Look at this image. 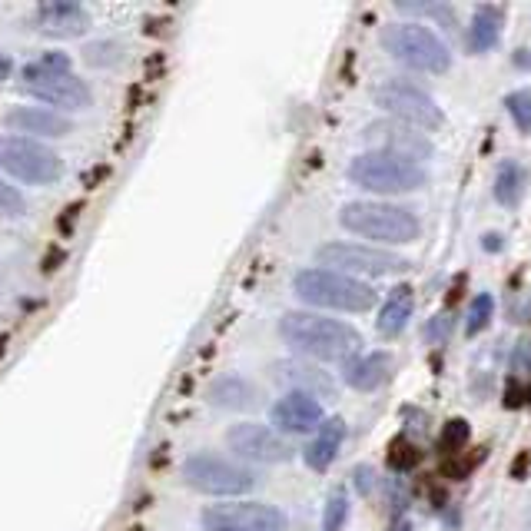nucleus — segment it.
I'll list each match as a JSON object with an SVG mask.
<instances>
[{
	"mask_svg": "<svg viewBox=\"0 0 531 531\" xmlns=\"http://www.w3.org/2000/svg\"><path fill=\"white\" fill-rule=\"evenodd\" d=\"M20 83H24L30 97L44 100L47 107L57 110H87L93 103L90 87L70 70V60L64 54H47L34 60V64H27L24 74H20Z\"/></svg>",
	"mask_w": 531,
	"mask_h": 531,
	"instance_id": "5",
	"label": "nucleus"
},
{
	"mask_svg": "<svg viewBox=\"0 0 531 531\" xmlns=\"http://www.w3.org/2000/svg\"><path fill=\"white\" fill-rule=\"evenodd\" d=\"M376 103L395 123H405V127H412V130L435 133L445 127V113L439 103H435V97H429V93L412 80H402V77L385 80L376 90Z\"/></svg>",
	"mask_w": 531,
	"mask_h": 531,
	"instance_id": "8",
	"label": "nucleus"
},
{
	"mask_svg": "<svg viewBox=\"0 0 531 531\" xmlns=\"http://www.w3.org/2000/svg\"><path fill=\"white\" fill-rule=\"evenodd\" d=\"M382 47L402 67L419 70V74H445L452 67L449 44L422 24H389L382 30Z\"/></svg>",
	"mask_w": 531,
	"mask_h": 531,
	"instance_id": "6",
	"label": "nucleus"
},
{
	"mask_svg": "<svg viewBox=\"0 0 531 531\" xmlns=\"http://www.w3.org/2000/svg\"><path fill=\"white\" fill-rule=\"evenodd\" d=\"M465 442H468V422L465 419L445 422V429H442V449L445 452H458Z\"/></svg>",
	"mask_w": 531,
	"mask_h": 531,
	"instance_id": "27",
	"label": "nucleus"
},
{
	"mask_svg": "<svg viewBox=\"0 0 531 531\" xmlns=\"http://www.w3.org/2000/svg\"><path fill=\"white\" fill-rule=\"evenodd\" d=\"M203 531H286L289 522L276 505L263 502H223L203 512Z\"/></svg>",
	"mask_w": 531,
	"mask_h": 531,
	"instance_id": "11",
	"label": "nucleus"
},
{
	"mask_svg": "<svg viewBox=\"0 0 531 531\" xmlns=\"http://www.w3.org/2000/svg\"><path fill=\"white\" fill-rule=\"evenodd\" d=\"M226 445L233 449L239 458L246 462H259V465H279L293 458V445H289L286 435H279L269 425L259 422H239L226 432Z\"/></svg>",
	"mask_w": 531,
	"mask_h": 531,
	"instance_id": "12",
	"label": "nucleus"
},
{
	"mask_svg": "<svg viewBox=\"0 0 531 531\" xmlns=\"http://www.w3.org/2000/svg\"><path fill=\"white\" fill-rule=\"evenodd\" d=\"M346 176L356 186L379 196H399V193H415L429 183L422 163L405 160V156L385 153V150H366L346 166Z\"/></svg>",
	"mask_w": 531,
	"mask_h": 531,
	"instance_id": "4",
	"label": "nucleus"
},
{
	"mask_svg": "<svg viewBox=\"0 0 531 531\" xmlns=\"http://www.w3.org/2000/svg\"><path fill=\"white\" fill-rule=\"evenodd\" d=\"M412 312H415V293L409 286H395L379 306V316H376L379 336H385V339L402 336L405 326H409V319H412Z\"/></svg>",
	"mask_w": 531,
	"mask_h": 531,
	"instance_id": "17",
	"label": "nucleus"
},
{
	"mask_svg": "<svg viewBox=\"0 0 531 531\" xmlns=\"http://www.w3.org/2000/svg\"><path fill=\"white\" fill-rule=\"evenodd\" d=\"M0 213H7V216L24 213V196L7 183H0Z\"/></svg>",
	"mask_w": 531,
	"mask_h": 531,
	"instance_id": "28",
	"label": "nucleus"
},
{
	"mask_svg": "<svg viewBox=\"0 0 531 531\" xmlns=\"http://www.w3.org/2000/svg\"><path fill=\"white\" fill-rule=\"evenodd\" d=\"M10 67H14V64H10V57H7V54H0V80H7Z\"/></svg>",
	"mask_w": 531,
	"mask_h": 531,
	"instance_id": "31",
	"label": "nucleus"
},
{
	"mask_svg": "<svg viewBox=\"0 0 531 531\" xmlns=\"http://www.w3.org/2000/svg\"><path fill=\"white\" fill-rule=\"evenodd\" d=\"M279 336L293 352L316 362H349L362 346L359 329L342 319H326L322 312H286L279 319Z\"/></svg>",
	"mask_w": 531,
	"mask_h": 531,
	"instance_id": "1",
	"label": "nucleus"
},
{
	"mask_svg": "<svg viewBox=\"0 0 531 531\" xmlns=\"http://www.w3.org/2000/svg\"><path fill=\"white\" fill-rule=\"evenodd\" d=\"M279 379L293 385L289 392H306V395H316V399L319 395H336V382H332L326 372L299 359L279 362Z\"/></svg>",
	"mask_w": 531,
	"mask_h": 531,
	"instance_id": "19",
	"label": "nucleus"
},
{
	"mask_svg": "<svg viewBox=\"0 0 531 531\" xmlns=\"http://www.w3.org/2000/svg\"><path fill=\"white\" fill-rule=\"evenodd\" d=\"M512 369H515V372H531V342H528V339H522V342L515 346Z\"/></svg>",
	"mask_w": 531,
	"mask_h": 531,
	"instance_id": "29",
	"label": "nucleus"
},
{
	"mask_svg": "<svg viewBox=\"0 0 531 531\" xmlns=\"http://www.w3.org/2000/svg\"><path fill=\"white\" fill-rule=\"evenodd\" d=\"M316 266L336 269V273L356 276V279H385L399 276L409 269L402 256L389 253L382 246H362V243H326L316 249Z\"/></svg>",
	"mask_w": 531,
	"mask_h": 531,
	"instance_id": "7",
	"label": "nucleus"
},
{
	"mask_svg": "<svg viewBox=\"0 0 531 531\" xmlns=\"http://www.w3.org/2000/svg\"><path fill=\"white\" fill-rule=\"evenodd\" d=\"M0 166H4L10 176H17L20 183H30V186H47V183L60 180V173H64L60 156L30 137L0 140Z\"/></svg>",
	"mask_w": 531,
	"mask_h": 531,
	"instance_id": "10",
	"label": "nucleus"
},
{
	"mask_svg": "<svg viewBox=\"0 0 531 531\" xmlns=\"http://www.w3.org/2000/svg\"><path fill=\"white\" fill-rule=\"evenodd\" d=\"M392 372V356L389 352H359L356 359L346 362V385L359 392L376 389L379 382H385V376Z\"/></svg>",
	"mask_w": 531,
	"mask_h": 531,
	"instance_id": "18",
	"label": "nucleus"
},
{
	"mask_svg": "<svg viewBox=\"0 0 531 531\" xmlns=\"http://www.w3.org/2000/svg\"><path fill=\"white\" fill-rule=\"evenodd\" d=\"M346 518H349V495L339 488V492L329 495L326 512H322V531H342Z\"/></svg>",
	"mask_w": 531,
	"mask_h": 531,
	"instance_id": "25",
	"label": "nucleus"
},
{
	"mask_svg": "<svg viewBox=\"0 0 531 531\" xmlns=\"http://www.w3.org/2000/svg\"><path fill=\"white\" fill-rule=\"evenodd\" d=\"M4 123L14 133H27V137H64L70 133V120L64 113L47 107H14Z\"/></svg>",
	"mask_w": 531,
	"mask_h": 531,
	"instance_id": "15",
	"label": "nucleus"
},
{
	"mask_svg": "<svg viewBox=\"0 0 531 531\" xmlns=\"http://www.w3.org/2000/svg\"><path fill=\"white\" fill-rule=\"evenodd\" d=\"M183 482L190 488H196V492H203V495L229 498V495H246L249 488L256 485V475L239 462H229V458L200 452V455H190L183 462Z\"/></svg>",
	"mask_w": 531,
	"mask_h": 531,
	"instance_id": "9",
	"label": "nucleus"
},
{
	"mask_svg": "<svg viewBox=\"0 0 531 531\" xmlns=\"http://www.w3.org/2000/svg\"><path fill=\"white\" fill-rule=\"evenodd\" d=\"M525 193V170L518 166L515 160H508L498 166V176H495V200L502 206H515L522 200Z\"/></svg>",
	"mask_w": 531,
	"mask_h": 531,
	"instance_id": "23",
	"label": "nucleus"
},
{
	"mask_svg": "<svg viewBox=\"0 0 531 531\" xmlns=\"http://www.w3.org/2000/svg\"><path fill=\"white\" fill-rule=\"evenodd\" d=\"M293 293L299 303L312 309H339V312H369L379 303V293L372 283H362L356 276L336 273V269L309 266L293 276Z\"/></svg>",
	"mask_w": 531,
	"mask_h": 531,
	"instance_id": "3",
	"label": "nucleus"
},
{
	"mask_svg": "<svg viewBox=\"0 0 531 531\" xmlns=\"http://www.w3.org/2000/svg\"><path fill=\"white\" fill-rule=\"evenodd\" d=\"M342 442H346V422L342 419H326L322 422V429L312 435V442L303 449V458L312 472H329L332 462H336V455L342 449Z\"/></svg>",
	"mask_w": 531,
	"mask_h": 531,
	"instance_id": "16",
	"label": "nucleus"
},
{
	"mask_svg": "<svg viewBox=\"0 0 531 531\" xmlns=\"http://www.w3.org/2000/svg\"><path fill=\"white\" fill-rule=\"evenodd\" d=\"M269 419H273V429L279 435H309V432L322 429L326 412H322V402L316 399V395L286 392L283 399L269 409Z\"/></svg>",
	"mask_w": 531,
	"mask_h": 531,
	"instance_id": "13",
	"label": "nucleus"
},
{
	"mask_svg": "<svg viewBox=\"0 0 531 531\" xmlns=\"http://www.w3.org/2000/svg\"><path fill=\"white\" fill-rule=\"evenodd\" d=\"M253 385L239 376H223L213 382L210 389V402L220 405V409H246V405H253Z\"/></svg>",
	"mask_w": 531,
	"mask_h": 531,
	"instance_id": "22",
	"label": "nucleus"
},
{
	"mask_svg": "<svg viewBox=\"0 0 531 531\" xmlns=\"http://www.w3.org/2000/svg\"><path fill=\"white\" fill-rule=\"evenodd\" d=\"M37 20L47 34H57V37H80L90 27L87 10L77 4H44L37 10Z\"/></svg>",
	"mask_w": 531,
	"mask_h": 531,
	"instance_id": "20",
	"label": "nucleus"
},
{
	"mask_svg": "<svg viewBox=\"0 0 531 531\" xmlns=\"http://www.w3.org/2000/svg\"><path fill=\"white\" fill-rule=\"evenodd\" d=\"M502 27H505V10L495 4H485L475 10L472 27H468V50L472 54H488L498 40H502Z\"/></svg>",
	"mask_w": 531,
	"mask_h": 531,
	"instance_id": "21",
	"label": "nucleus"
},
{
	"mask_svg": "<svg viewBox=\"0 0 531 531\" xmlns=\"http://www.w3.org/2000/svg\"><path fill=\"white\" fill-rule=\"evenodd\" d=\"M505 107H508V117L515 120V127L522 133H531V93L528 90H515L505 97Z\"/></svg>",
	"mask_w": 531,
	"mask_h": 531,
	"instance_id": "26",
	"label": "nucleus"
},
{
	"mask_svg": "<svg viewBox=\"0 0 531 531\" xmlns=\"http://www.w3.org/2000/svg\"><path fill=\"white\" fill-rule=\"evenodd\" d=\"M492 316H495L492 293H478L472 299V306H468V312H465V332H468V336H478V332H482L488 322H492Z\"/></svg>",
	"mask_w": 531,
	"mask_h": 531,
	"instance_id": "24",
	"label": "nucleus"
},
{
	"mask_svg": "<svg viewBox=\"0 0 531 531\" xmlns=\"http://www.w3.org/2000/svg\"><path fill=\"white\" fill-rule=\"evenodd\" d=\"M339 223L346 233L369 239L376 246H409L422 236V220L415 210L385 200H356L346 203L339 213Z\"/></svg>",
	"mask_w": 531,
	"mask_h": 531,
	"instance_id": "2",
	"label": "nucleus"
},
{
	"mask_svg": "<svg viewBox=\"0 0 531 531\" xmlns=\"http://www.w3.org/2000/svg\"><path fill=\"white\" fill-rule=\"evenodd\" d=\"M369 140H376V147L372 150L405 156V160H415V163H422L432 156V143L425 140L422 130H412V127H405V123H395V120L369 127Z\"/></svg>",
	"mask_w": 531,
	"mask_h": 531,
	"instance_id": "14",
	"label": "nucleus"
},
{
	"mask_svg": "<svg viewBox=\"0 0 531 531\" xmlns=\"http://www.w3.org/2000/svg\"><path fill=\"white\" fill-rule=\"evenodd\" d=\"M449 329H452L449 316H439V319H432L429 326H425V336H429L432 342H442L445 336H449Z\"/></svg>",
	"mask_w": 531,
	"mask_h": 531,
	"instance_id": "30",
	"label": "nucleus"
}]
</instances>
